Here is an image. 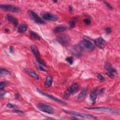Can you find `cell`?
<instances>
[{"label":"cell","instance_id":"obj_1","mask_svg":"<svg viewBox=\"0 0 120 120\" xmlns=\"http://www.w3.org/2000/svg\"><path fill=\"white\" fill-rule=\"evenodd\" d=\"M57 41L64 46H68L71 42L70 37L65 34H61L56 38Z\"/></svg>","mask_w":120,"mask_h":120},{"label":"cell","instance_id":"obj_2","mask_svg":"<svg viewBox=\"0 0 120 120\" xmlns=\"http://www.w3.org/2000/svg\"><path fill=\"white\" fill-rule=\"evenodd\" d=\"M86 109L92 110L101 111L105 112H107L112 114H117L119 113V110L116 109H112L105 106H98V107H87Z\"/></svg>","mask_w":120,"mask_h":120},{"label":"cell","instance_id":"obj_3","mask_svg":"<svg viewBox=\"0 0 120 120\" xmlns=\"http://www.w3.org/2000/svg\"><path fill=\"white\" fill-rule=\"evenodd\" d=\"M79 45L82 50L92 51L94 49V45L90 41L86 39H83L81 41Z\"/></svg>","mask_w":120,"mask_h":120},{"label":"cell","instance_id":"obj_4","mask_svg":"<svg viewBox=\"0 0 120 120\" xmlns=\"http://www.w3.org/2000/svg\"><path fill=\"white\" fill-rule=\"evenodd\" d=\"M37 107L38 110L48 114H52L54 112V109L52 106L42 102L39 103L37 105Z\"/></svg>","mask_w":120,"mask_h":120},{"label":"cell","instance_id":"obj_5","mask_svg":"<svg viewBox=\"0 0 120 120\" xmlns=\"http://www.w3.org/2000/svg\"><path fill=\"white\" fill-rule=\"evenodd\" d=\"M63 111L65 112L66 113L72 114L75 116H80L84 118H87V119H96L97 118L90 114L88 113H82V112H78L76 111H70V110H63Z\"/></svg>","mask_w":120,"mask_h":120},{"label":"cell","instance_id":"obj_6","mask_svg":"<svg viewBox=\"0 0 120 120\" xmlns=\"http://www.w3.org/2000/svg\"><path fill=\"white\" fill-rule=\"evenodd\" d=\"M30 48H31V51L33 54H34V55L35 56L36 59V60L38 62V63L43 66L47 67L46 63L41 59L40 55L38 48L34 45H31L30 46Z\"/></svg>","mask_w":120,"mask_h":120},{"label":"cell","instance_id":"obj_7","mask_svg":"<svg viewBox=\"0 0 120 120\" xmlns=\"http://www.w3.org/2000/svg\"><path fill=\"white\" fill-rule=\"evenodd\" d=\"M0 8L15 13H19L21 11L19 7L12 4H0Z\"/></svg>","mask_w":120,"mask_h":120},{"label":"cell","instance_id":"obj_8","mask_svg":"<svg viewBox=\"0 0 120 120\" xmlns=\"http://www.w3.org/2000/svg\"><path fill=\"white\" fill-rule=\"evenodd\" d=\"M41 16L43 19L47 21H55L58 20V17L56 15L49 12L42 13Z\"/></svg>","mask_w":120,"mask_h":120},{"label":"cell","instance_id":"obj_9","mask_svg":"<svg viewBox=\"0 0 120 120\" xmlns=\"http://www.w3.org/2000/svg\"><path fill=\"white\" fill-rule=\"evenodd\" d=\"M28 14L30 15V16L32 17V18L34 20V21L38 24H44V21L35 12L31 11L29 10L28 11Z\"/></svg>","mask_w":120,"mask_h":120},{"label":"cell","instance_id":"obj_10","mask_svg":"<svg viewBox=\"0 0 120 120\" xmlns=\"http://www.w3.org/2000/svg\"><path fill=\"white\" fill-rule=\"evenodd\" d=\"M37 90L38 91V92L39 93H40L41 94L50 98L51 99L56 102H58V103H60V104H65V103L63 101H62L61 100L57 98L56 97L52 96V95H50L49 94H47V93H46L44 92H43V91H42L41 90H39V89H37Z\"/></svg>","mask_w":120,"mask_h":120},{"label":"cell","instance_id":"obj_11","mask_svg":"<svg viewBox=\"0 0 120 120\" xmlns=\"http://www.w3.org/2000/svg\"><path fill=\"white\" fill-rule=\"evenodd\" d=\"M82 52V49L81 48L79 45H74L71 49L72 53L76 56H80L81 55Z\"/></svg>","mask_w":120,"mask_h":120},{"label":"cell","instance_id":"obj_12","mask_svg":"<svg viewBox=\"0 0 120 120\" xmlns=\"http://www.w3.org/2000/svg\"><path fill=\"white\" fill-rule=\"evenodd\" d=\"M95 45L100 49H103L105 47V41L102 37H99L94 40Z\"/></svg>","mask_w":120,"mask_h":120},{"label":"cell","instance_id":"obj_13","mask_svg":"<svg viewBox=\"0 0 120 120\" xmlns=\"http://www.w3.org/2000/svg\"><path fill=\"white\" fill-rule=\"evenodd\" d=\"M6 19L9 22L11 23L15 27H17L18 25V21L17 20L13 17L12 15L10 14H8L6 16Z\"/></svg>","mask_w":120,"mask_h":120},{"label":"cell","instance_id":"obj_14","mask_svg":"<svg viewBox=\"0 0 120 120\" xmlns=\"http://www.w3.org/2000/svg\"><path fill=\"white\" fill-rule=\"evenodd\" d=\"M25 71L32 78L36 80H39L40 79L39 76L32 69L30 68H25Z\"/></svg>","mask_w":120,"mask_h":120},{"label":"cell","instance_id":"obj_15","mask_svg":"<svg viewBox=\"0 0 120 120\" xmlns=\"http://www.w3.org/2000/svg\"><path fill=\"white\" fill-rule=\"evenodd\" d=\"M97 91L98 89L95 88L91 91V92L90 93V98L92 102V104H95L96 102L97 97Z\"/></svg>","mask_w":120,"mask_h":120},{"label":"cell","instance_id":"obj_16","mask_svg":"<svg viewBox=\"0 0 120 120\" xmlns=\"http://www.w3.org/2000/svg\"><path fill=\"white\" fill-rule=\"evenodd\" d=\"M88 89V88H84L80 93V94L78 95V97H77V99L79 101H82V100L84 99V98H85L86 94L87 93Z\"/></svg>","mask_w":120,"mask_h":120},{"label":"cell","instance_id":"obj_17","mask_svg":"<svg viewBox=\"0 0 120 120\" xmlns=\"http://www.w3.org/2000/svg\"><path fill=\"white\" fill-rule=\"evenodd\" d=\"M66 29H67L66 26L64 25H60L55 27V28L53 30V31L55 33H61L65 31L66 30Z\"/></svg>","mask_w":120,"mask_h":120},{"label":"cell","instance_id":"obj_18","mask_svg":"<svg viewBox=\"0 0 120 120\" xmlns=\"http://www.w3.org/2000/svg\"><path fill=\"white\" fill-rule=\"evenodd\" d=\"M104 68L107 71H112L114 73L116 72V70L112 66V65L108 62H106L104 66Z\"/></svg>","mask_w":120,"mask_h":120},{"label":"cell","instance_id":"obj_19","mask_svg":"<svg viewBox=\"0 0 120 120\" xmlns=\"http://www.w3.org/2000/svg\"><path fill=\"white\" fill-rule=\"evenodd\" d=\"M78 88H79L78 84L77 83H74L69 88V89L70 90L71 94H73L77 91Z\"/></svg>","mask_w":120,"mask_h":120},{"label":"cell","instance_id":"obj_20","mask_svg":"<svg viewBox=\"0 0 120 120\" xmlns=\"http://www.w3.org/2000/svg\"><path fill=\"white\" fill-rule=\"evenodd\" d=\"M53 82V78L51 76H47L45 79V86L46 87H50Z\"/></svg>","mask_w":120,"mask_h":120},{"label":"cell","instance_id":"obj_21","mask_svg":"<svg viewBox=\"0 0 120 120\" xmlns=\"http://www.w3.org/2000/svg\"><path fill=\"white\" fill-rule=\"evenodd\" d=\"M27 30V26L24 24H21L19 25L18 27L17 31L19 33H22L25 32Z\"/></svg>","mask_w":120,"mask_h":120},{"label":"cell","instance_id":"obj_22","mask_svg":"<svg viewBox=\"0 0 120 120\" xmlns=\"http://www.w3.org/2000/svg\"><path fill=\"white\" fill-rule=\"evenodd\" d=\"M78 18L77 17H73L70 19L69 24H70V27L71 28H73L75 27L76 23L77 21Z\"/></svg>","mask_w":120,"mask_h":120},{"label":"cell","instance_id":"obj_23","mask_svg":"<svg viewBox=\"0 0 120 120\" xmlns=\"http://www.w3.org/2000/svg\"><path fill=\"white\" fill-rule=\"evenodd\" d=\"M30 37L34 39H36V40H38L40 39V37L38 34V33H36L35 32L31 31L30 32Z\"/></svg>","mask_w":120,"mask_h":120},{"label":"cell","instance_id":"obj_24","mask_svg":"<svg viewBox=\"0 0 120 120\" xmlns=\"http://www.w3.org/2000/svg\"><path fill=\"white\" fill-rule=\"evenodd\" d=\"M0 74L1 75H10V73L8 70H7L5 69L1 68L0 71Z\"/></svg>","mask_w":120,"mask_h":120},{"label":"cell","instance_id":"obj_25","mask_svg":"<svg viewBox=\"0 0 120 120\" xmlns=\"http://www.w3.org/2000/svg\"><path fill=\"white\" fill-rule=\"evenodd\" d=\"M71 95V92L70 91V90L69 89V88H68L65 91V93H64V97L65 98H68L70 95Z\"/></svg>","mask_w":120,"mask_h":120},{"label":"cell","instance_id":"obj_26","mask_svg":"<svg viewBox=\"0 0 120 120\" xmlns=\"http://www.w3.org/2000/svg\"><path fill=\"white\" fill-rule=\"evenodd\" d=\"M66 60L70 65H72L73 63V58L72 57H68L66 58Z\"/></svg>","mask_w":120,"mask_h":120},{"label":"cell","instance_id":"obj_27","mask_svg":"<svg viewBox=\"0 0 120 120\" xmlns=\"http://www.w3.org/2000/svg\"><path fill=\"white\" fill-rule=\"evenodd\" d=\"M106 74L109 77L111 78H113L114 77V72L112 71H107Z\"/></svg>","mask_w":120,"mask_h":120},{"label":"cell","instance_id":"obj_28","mask_svg":"<svg viewBox=\"0 0 120 120\" xmlns=\"http://www.w3.org/2000/svg\"><path fill=\"white\" fill-rule=\"evenodd\" d=\"M84 22L86 24V25H90L91 23V20L89 18H85L83 20Z\"/></svg>","mask_w":120,"mask_h":120},{"label":"cell","instance_id":"obj_29","mask_svg":"<svg viewBox=\"0 0 120 120\" xmlns=\"http://www.w3.org/2000/svg\"><path fill=\"white\" fill-rule=\"evenodd\" d=\"M7 107L8 108H15L16 107V106L15 105L10 104V103H8L7 105Z\"/></svg>","mask_w":120,"mask_h":120},{"label":"cell","instance_id":"obj_30","mask_svg":"<svg viewBox=\"0 0 120 120\" xmlns=\"http://www.w3.org/2000/svg\"><path fill=\"white\" fill-rule=\"evenodd\" d=\"M97 77L101 81H103L105 80V78L101 74H98L97 75Z\"/></svg>","mask_w":120,"mask_h":120},{"label":"cell","instance_id":"obj_31","mask_svg":"<svg viewBox=\"0 0 120 120\" xmlns=\"http://www.w3.org/2000/svg\"><path fill=\"white\" fill-rule=\"evenodd\" d=\"M6 82H0V89L2 90L5 87L6 85Z\"/></svg>","mask_w":120,"mask_h":120},{"label":"cell","instance_id":"obj_32","mask_svg":"<svg viewBox=\"0 0 120 120\" xmlns=\"http://www.w3.org/2000/svg\"><path fill=\"white\" fill-rule=\"evenodd\" d=\"M105 32H106V34H110V33L111 32V31H112V29H111V28L110 27H107L105 28Z\"/></svg>","mask_w":120,"mask_h":120},{"label":"cell","instance_id":"obj_33","mask_svg":"<svg viewBox=\"0 0 120 120\" xmlns=\"http://www.w3.org/2000/svg\"><path fill=\"white\" fill-rule=\"evenodd\" d=\"M37 67L39 70H40L41 71H45V70L40 65H37Z\"/></svg>","mask_w":120,"mask_h":120},{"label":"cell","instance_id":"obj_34","mask_svg":"<svg viewBox=\"0 0 120 120\" xmlns=\"http://www.w3.org/2000/svg\"><path fill=\"white\" fill-rule=\"evenodd\" d=\"M104 2H105V5L107 6V8H109V9H112V6H111L109 3L107 2L106 1H104Z\"/></svg>","mask_w":120,"mask_h":120},{"label":"cell","instance_id":"obj_35","mask_svg":"<svg viewBox=\"0 0 120 120\" xmlns=\"http://www.w3.org/2000/svg\"><path fill=\"white\" fill-rule=\"evenodd\" d=\"M14 112H17V113H23V112H22L21 111H20V110H15Z\"/></svg>","mask_w":120,"mask_h":120},{"label":"cell","instance_id":"obj_36","mask_svg":"<svg viewBox=\"0 0 120 120\" xmlns=\"http://www.w3.org/2000/svg\"><path fill=\"white\" fill-rule=\"evenodd\" d=\"M73 9V7L71 6H69V10L70 12H72Z\"/></svg>","mask_w":120,"mask_h":120},{"label":"cell","instance_id":"obj_37","mask_svg":"<svg viewBox=\"0 0 120 120\" xmlns=\"http://www.w3.org/2000/svg\"><path fill=\"white\" fill-rule=\"evenodd\" d=\"M70 119H72V120H79V118H76L74 116L73 117H70Z\"/></svg>","mask_w":120,"mask_h":120},{"label":"cell","instance_id":"obj_38","mask_svg":"<svg viewBox=\"0 0 120 120\" xmlns=\"http://www.w3.org/2000/svg\"><path fill=\"white\" fill-rule=\"evenodd\" d=\"M13 46H10V51L11 52H12L13 51Z\"/></svg>","mask_w":120,"mask_h":120},{"label":"cell","instance_id":"obj_39","mask_svg":"<svg viewBox=\"0 0 120 120\" xmlns=\"http://www.w3.org/2000/svg\"><path fill=\"white\" fill-rule=\"evenodd\" d=\"M18 97H19V96H18V94H16L15 95V98H17Z\"/></svg>","mask_w":120,"mask_h":120}]
</instances>
